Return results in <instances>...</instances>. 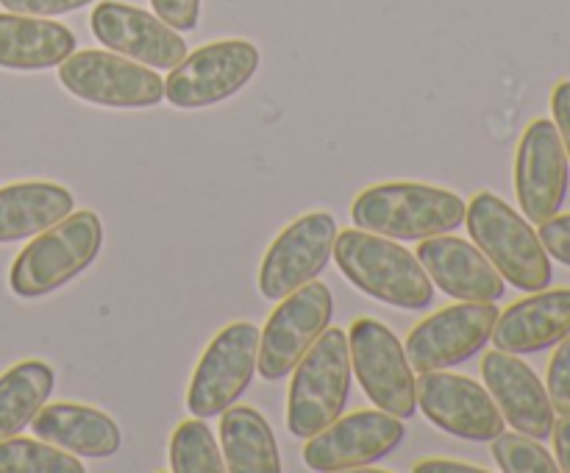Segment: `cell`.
<instances>
[{
	"label": "cell",
	"mask_w": 570,
	"mask_h": 473,
	"mask_svg": "<svg viewBox=\"0 0 570 473\" xmlns=\"http://www.w3.org/2000/svg\"><path fill=\"white\" fill-rule=\"evenodd\" d=\"M551 437H554L557 465H560V471L570 473V412H562L560 421H554Z\"/></svg>",
	"instance_id": "d6a6232c"
},
{
	"label": "cell",
	"mask_w": 570,
	"mask_h": 473,
	"mask_svg": "<svg viewBox=\"0 0 570 473\" xmlns=\"http://www.w3.org/2000/svg\"><path fill=\"white\" fill-rule=\"evenodd\" d=\"M334 298L332 289L321 282H309L282 298V304L267 317L259 334V362L256 371L267 382H282L293 373L301 356L315 345V339L332 326Z\"/></svg>",
	"instance_id": "30bf717a"
},
{
	"label": "cell",
	"mask_w": 570,
	"mask_h": 473,
	"mask_svg": "<svg viewBox=\"0 0 570 473\" xmlns=\"http://www.w3.org/2000/svg\"><path fill=\"white\" fill-rule=\"evenodd\" d=\"M417 262L429 273L434 287L440 293L451 295L456 300H482V304H495L504 298L507 282L501 273L490 265L488 256L473 243L462 237H426L417 245Z\"/></svg>",
	"instance_id": "ac0fdd59"
},
{
	"label": "cell",
	"mask_w": 570,
	"mask_h": 473,
	"mask_svg": "<svg viewBox=\"0 0 570 473\" xmlns=\"http://www.w3.org/2000/svg\"><path fill=\"white\" fill-rule=\"evenodd\" d=\"M538 237L551 259L562 262V265L570 267V211L568 215H560V211H557L554 217L540 223Z\"/></svg>",
	"instance_id": "f546056e"
},
{
	"label": "cell",
	"mask_w": 570,
	"mask_h": 473,
	"mask_svg": "<svg viewBox=\"0 0 570 473\" xmlns=\"http://www.w3.org/2000/svg\"><path fill=\"white\" fill-rule=\"evenodd\" d=\"M89 26L106 50L154 70H173L187 56V42L181 33L139 6L104 0L95 6Z\"/></svg>",
	"instance_id": "2e32d148"
},
{
	"label": "cell",
	"mask_w": 570,
	"mask_h": 473,
	"mask_svg": "<svg viewBox=\"0 0 570 473\" xmlns=\"http://www.w3.org/2000/svg\"><path fill=\"white\" fill-rule=\"evenodd\" d=\"M482 376L495 406L515 432L529 434L534 440L551 437L557 410L546 384L521 356L499 348L490 351L482 359Z\"/></svg>",
	"instance_id": "e0dca14e"
},
{
	"label": "cell",
	"mask_w": 570,
	"mask_h": 473,
	"mask_svg": "<svg viewBox=\"0 0 570 473\" xmlns=\"http://www.w3.org/2000/svg\"><path fill=\"white\" fill-rule=\"evenodd\" d=\"M220 451L232 473H282L276 434L254 406H228L220 417Z\"/></svg>",
	"instance_id": "603a6c76"
},
{
	"label": "cell",
	"mask_w": 570,
	"mask_h": 473,
	"mask_svg": "<svg viewBox=\"0 0 570 473\" xmlns=\"http://www.w3.org/2000/svg\"><path fill=\"white\" fill-rule=\"evenodd\" d=\"M351 395L348 334L332 326L315 339L293 367L287 395V428L293 437L309 440L345 412Z\"/></svg>",
	"instance_id": "5b68a950"
},
{
	"label": "cell",
	"mask_w": 570,
	"mask_h": 473,
	"mask_svg": "<svg viewBox=\"0 0 570 473\" xmlns=\"http://www.w3.org/2000/svg\"><path fill=\"white\" fill-rule=\"evenodd\" d=\"M332 259L360 293L382 304L406 312H421L434 304L429 273L417 256L395 239L362 228L337 231Z\"/></svg>",
	"instance_id": "6da1fadb"
},
{
	"label": "cell",
	"mask_w": 570,
	"mask_h": 473,
	"mask_svg": "<svg viewBox=\"0 0 570 473\" xmlns=\"http://www.w3.org/2000/svg\"><path fill=\"white\" fill-rule=\"evenodd\" d=\"M337 220L328 211H306L289 223L271 243L259 265V293L267 300H282L304 284L315 282L334 256Z\"/></svg>",
	"instance_id": "4fadbf2b"
},
{
	"label": "cell",
	"mask_w": 570,
	"mask_h": 473,
	"mask_svg": "<svg viewBox=\"0 0 570 473\" xmlns=\"http://www.w3.org/2000/svg\"><path fill=\"white\" fill-rule=\"evenodd\" d=\"M546 390L554 404V410L570 412V334L557 343L554 356L549 362V378H546Z\"/></svg>",
	"instance_id": "83f0119b"
},
{
	"label": "cell",
	"mask_w": 570,
	"mask_h": 473,
	"mask_svg": "<svg viewBox=\"0 0 570 473\" xmlns=\"http://www.w3.org/2000/svg\"><path fill=\"white\" fill-rule=\"evenodd\" d=\"M104 248V223L92 209L70 211L17 254L9 287L17 298H42L81 276Z\"/></svg>",
	"instance_id": "277c9868"
},
{
	"label": "cell",
	"mask_w": 570,
	"mask_h": 473,
	"mask_svg": "<svg viewBox=\"0 0 570 473\" xmlns=\"http://www.w3.org/2000/svg\"><path fill=\"white\" fill-rule=\"evenodd\" d=\"M170 471L173 473H223L226 460L217 437L206 426V417H189L178 423L170 437Z\"/></svg>",
	"instance_id": "d4e9b609"
},
{
	"label": "cell",
	"mask_w": 570,
	"mask_h": 473,
	"mask_svg": "<svg viewBox=\"0 0 570 473\" xmlns=\"http://www.w3.org/2000/svg\"><path fill=\"white\" fill-rule=\"evenodd\" d=\"M59 81L72 98L106 109H148L165 100V78L148 65L109 50H78L59 65Z\"/></svg>",
	"instance_id": "52a82bcc"
},
{
	"label": "cell",
	"mask_w": 570,
	"mask_h": 473,
	"mask_svg": "<svg viewBox=\"0 0 570 473\" xmlns=\"http://www.w3.org/2000/svg\"><path fill=\"white\" fill-rule=\"evenodd\" d=\"M31 432L83 460H106L122 445V432L115 417L95 406L70 401L45 404L31 421Z\"/></svg>",
	"instance_id": "ffe728a7"
},
{
	"label": "cell",
	"mask_w": 570,
	"mask_h": 473,
	"mask_svg": "<svg viewBox=\"0 0 570 473\" xmlns=\"http://www.w3.org/2000/svg\"><path fill=\"white\" fill-rule=\"evenodd\" d=\"M150 6H154V14L170 28H176L178 33L198 28L200 0H150Z\"/></svg>",
	"instance_id": "f1b7e54d"
},
{
	"label": "cell",
	"mask_w": 570,
	"mask_h": 473,
	"mask_svg": "<svg viewBox=\"0 0 570 473\" xmlns=\"http://www.w3.org/2000/svg\"><path fill=\"white\" fill-rule=\"evenodd\" d=\"M570 334V289H538L499 312L493 345L507 354H538Z\"/></svg>",
	"instance_id": "d6986e66"
},
{
	"label": "cell",
	"mask_w": 570,
	"mask_h": 473,
	"mask_svg": "<svg viewBox=\"0 0 570 473\" xmlns=\"http://www.w3.org/2000/svg\"><path fill=\"white\" fill-rule=\"evenodd\" d=\"M259 326L228 323L212 337L187 387V410L195 417L223 415L250 387L259 362Z\"/></svg>",
	"instance_id": "9c48e42d"
},
{
	"label": "cell",
	"mask_w": 570,
	"mask_h": 473,
	"mask_svg": "<svg viewBox=\"0 0 570 473\" xmlns=\"http://www.w3.org/2000/svg\"><path fill=\"white\" fill-rule=\"evenodd\" d=\"M53 384V367L42 359L17 362L0 376V440L31 426L37 412L48 404Z\"/></svg>",
	"instance_id": "cb8c5ba5"
},
{
	"label": "cell",
	"mask_w": 570,
	"mask_h": 473,
	"mask_svg": "<svg viewBox=\"0 0 570 473\" xmlns=\"http://www.w3.org/2000/svg\"><path fill=\"white\" fill-rule=\"evenodd\" d=\"M262 53L248 39H217L187 53L165 78V98L176 109H209L250 83Z\"/></svg>",
	"instance_id": "ba28073f"
},
{
	"label": "cell",
	"mask_w": 570,
	"mask_h": 473,
	"mask_svg": "<svg viewBox=\"0 0 570 473\" xmlns=\"http://www.w3.org/2000/svg\"><path fill=\"white\" fill-rule=\"evenodd\" d=\"M551 115H554V126L560 131L570 161V78L557 83L554 92H551Z\"/></svg>",
	"instance_id": "1f68e13d"
},
{
	"label": "cell",
	"mask_w": 570,
	"mask_h": 473,
	"mask_svg": "<svg viewBox=\"0 0 570 473\" xmlns=\"http://www.w3.org/2000/svg\"><path fill=\"white\" fill-rule=\"evenodd\" d=\"M468 204L445 187L390 181L362 189L351 204V223L395 243L451 234L465 223Z\"/></svg>",
	"instance_id": "7a4b0ae2"
},
{
	"label": "cell",
	"mask_w": 570,
	"mask_h": 473,
	"mask_svg": "<svg viewBox=\"0 0 570 473\" xmlns=\"http://www.w3.org/2000/svg\"><path fill=\"white\" fill-rule=\"evenodd\" d=\"M0 473H87L81 456L48 440H0Z\"/></svg>",
	"instance_id": "484cf974"
},
{
	"label": "cell",
	"mask_w": 570,
	"mask_h": 473,
	"mask_svg": "<svg viewBox=\"0 0 570 473\" xmlns=\"http://www.w3.org/2000/svg\"><path fill=\"white\" fill-rule=\"evenodd\" d=\"M76 206L67 187L53 181H20L0 189V245L37 237L65 220Z\"/></svg>",
	"instance_id": "7402d4cb"
},
{
	"label": "cell",
	"mask_w": 570,
	"mask_h": 473,
	"mask_svg": "<svg viewBox=\"0 0 570 473\" xmlns=\"http://www.w3.org/2000/svg\"><path fill=\"white\" fill-rule=\"evenodd\" d=\"M415 473H484L482 465H471L462 460H423L412 467Z\"/></svg>",
	"instance_id": "836d02e7"
},
{
	"label": "cell",
	"mask_w": 570,
	"mask_h": 473,
	"mask_svg": "<svg viewBox=\"0 0 570 473\" xmlns=\"http://www.w3.org/2000/svg\"><path fill=\"white\" fill-rule=\"evenodd\" d=\"M76 53V33L56 20L31 14H0V67L3 70H50Z\"/></svg>",
	"instance_id": "44dd1931"
},
{
	"label": "cell",
	"mask_w": 570,
	"mask_h": 473,
	"mask_svg": "<svg viewBox=\"0 0 570 473\" xmlns=\"http://www.w3.org/2000/svg\"><path fill=\"white\" fill-rule=\"evenodd\" d=\"M465 226L473 245L488 256L504 282L523 293H538L549 287L554 278L551 256L546 254L532 223L518 215L507 200L488 189L476 193L468 204Z\"/></svg>",
	"instance_id": "3957f363"
},
{
	"label": "cell",
	"mask_w": 570,
	"mask_h": 473,
	"mask_svg": "<svg viewBox=\"0 0 570 473\" xmlns=\"http://www.w3.org/2000/svg\"><path fill=\"white\" fill-rule=\"evenodd\" d=\"M417 406L440 432L471 440V443H493L504 432L507 423L488 387L460 373H421Z\"/></svg>",
	"instance_id": "5bb4252c"
},
{
	"label": "cell",
	"mask_w": 570,
	"mask_h": 473,
	"mask_svg": "<svg viewBox=\"0 0 570 473\" xmlns=\"http://www.w3.org/2000/svg\"><path fill=\"white\" fill-rule=\"evenodd\" d=\"M351 371L376 410L406 417L417 410V382L406 348L390 326L373 317L351 323Z\"/></svg>",
	"instance_id": "8992f818"
},
{
	"label": "cell",
	"mask_w": 570,
	"mask_h": 473,
	"mask_svg": "<svg viewBox=\"0 0 570 473\" xmlns=\"http://www.w3.org/2000/svg\"><path fill=\"white\" fill-rule=\"evenodd\" d=\"M406 437L401 417L382 410H360L340 415L304 443L306 467L317 473L360 471L393 454Z\"/></svg>",
	"instance_id": "8fae6325"
},
{
	"label": "cell",
	"mask_w": 570,
	"mask_h": 473,
	"mask_svg": "<svg viewBox=\"0 0 570 473\" xmlns=\"http://www.w3.org/2000/svg\"><path fill=\"white\" fill-rule=\"evenodd\" d=\"M570 161L551 120L529 122L515 154V195L529 223H546L568 198Z\"/></svg>",
	"instance_id": "9a60e30c"
},
{
	"label": "cell",
	"mask_w": 570,
	"mask_h": 473,
	"mask_svg": "<svg viewBox=\"0 0 570 473\" xmlns=\"http://www.w3.org/2000/svg\"><path fill=\"white\" fill-rule=\"evenodd\" d=\"M499 306L482 300H460L434 312L406 334V356L417 373L449 371L476 356L493 337Z\"/></svg>",
	"instance_id": "7c38bea8"
},
{
	"label": "cell",
	"mask_w": 570,
	"mask_h": 473,
	"mask_svg": "<svg viewBox=\"0 0 570 473\" xmlns=\"http://www.w3.org/2000/svg\"><path fill=\"white\" fill-rule=\"evenodd\" d=\"M95 3V0H0L6 11L14 14H31V17H59L70 14V11L83 9V6Z\"/></svg>",
	"instance_id": "4dcf8cb0"
},
{
	"label": "cell",
	"mask_w": 570,
	"mask_h": 473,
	"mask_svg": "<svg viewBox=\"0 0 570 473\" xmlns=\"http://www.w3.org/2000/svg\"><path fill=\"white\" fill-rule=\"evenodd\" d=\"M493 460L504 473H557L560 465L543 443L521 432H501L493 440Z\"/></svg>",
	"instance_id": "4316f807"
}]
</instances>
